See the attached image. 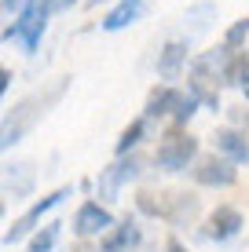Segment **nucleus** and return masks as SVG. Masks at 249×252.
Segmentation results:
<instances>
[{"label": "nucleus", "mask_w": 249, "mask_h": 252, "mask_svg": "<svg viewBox=\"0 0 249 252\" xmlns=\"http://www.w3.org/2000/svg\"><path fill=\"white\" fill-rule=\"evenodd\" d=\"M227 117H231V128H238V132H249V110H246V106H231Z\"/></svg>", "instance_id": "22"}, {"label": "nucleus", "mask_w": 249, "mask_h": 252, "mask_svg": "<svg viewBox=\"0 0 249 252\" xmlns=\"http://www.w3.org/2000/svg\"><path fill=\"white\" fill-rule=\"evenodd\" d=\"M227 88H249V51H235L227 66Z\"/></svg>", "instance_id": "19"}, {"label": "nucleus", "mask_w": 249, "mask_h": 252, "mask_svg": "<svg viewBox=\"0 0 249 252\" xmlns=\"http://www.w3.org/2000/svg\"><path fill=\"white\" fill-rule=\"evenodd\" d=\"M150 135V121L147 117H132L128 125L121 128V135H117V143H114V154L117 158H125V154H132V150H140V143Z\"/></svg>", "instance_id": "16"}, {"label": "nucleus", "mask_w": 249, "mask_h": 252, "mask_svg": "<svg viewBox=\"0 0 249 252\" xmlns=\"http://www.w3.org/2000/svg\"><path fill=\"white\" fill-rule=\"evenodd\" d=\"M63 227L66 223H59V220H44L30 238H26V252H55L59 238H63Z\"/></svg>", "instance_id": "17"}, {"label": "nucleus", "mask_w": 249, "mask_h": 252, "mask_svg": "<svg viewBox=\"0 0 249 252\" xmlns=\"http://www.w3.org/2000/svg\"><path fill=\"white\" fill-rule=\"evenodd\" d=\"M66 92H70V77H59V81L44 84L40 92H30L26 99L15 102V106L4 114V121H0V154H7L11 146H19L22 139L44 121V114L63 99Z\"/></svg>", "instance_id": "1"}, {"label": "nucleus", "mask_w": 249, "mask_h": 252, "mask_svg": "<svg viewBox=\"0 0 249 252\" xmlns=\"http://www.w3.org/2000/svg\"><path fill=\"white\" fill-rule=\"evenodd\" d=\"M150 161L158 164L161 172H169V176L187 172L194 161H198V135H191L187 128L169 125L165 132L158 135V146H154V158Z\"/></svg>", "instance_id": "3"}, {"label": "nucleus", "mask_w": 249, "mask_h": 252, "mask_svg": "<svg viewBox=\"0 0 249 252\" xmlns=\"http://www.w3.org/2000/svg\"><path fill=\"white\" fill-rule=\"evenodd\" d=\"M143 7H147V0H117V4L103 15L99 30H103V33H121V30H128L132 22H140Z\"/></svg>", "instance_id": "15"}, {"label": "nucleus", "mask_w": 249, "mask_h": 252, "mask_svg": "<svg viewBox=\"0 0 249 252\" xmlns=\"http://www.w3.org/2000/svg\"><path fill=\"white\" fill-rule=\"evenodd\" d=\"M143 172H147V158H143L140 150L125 154V158H114L107 168H99V176H96V197H99V205L110 208L114 201H121V190L128 183H136V179H143Z\"/></svg>", "instance_id": "4"}, {"label": "nucleus", "mask_w": 249, "mask_h": 252, "mask_svg": "<svg viewBox=\"0 0 249 252\" xmlns=\"http://www.w3.org/2000/svg\"><path fill=\"white\" fill-rule=\"evenodd\" d=\"M33 183H37L33 161H7V164H0V190H4V194L26 197V194H33Z\"/></svg>", "instance_id": "11"}, {"label": "nucleus", "mask_w": 249, "mask_h": 252, "mask_svg": "<svg viewBox=\"0 0 249 252\" xmlns=\"http://www.w3.org/2000/svg\"><path fill=\"white\" fill-rule=\"evenodd\" d=\"M4 212H7V205H4V201H0V220H4Z\"/></svg>", "instance_id": "27"}, {"label": "nucleus", "mask_w": 249, "mask_h": 252, "mask_svg": "<svg viewBox=\"0 0 249 252\" xmlns=\"http://www.w3.org/2000/svg\"><path fill=\"white\" fill-rule=\"evenodd\" d=\"M191 66V44L187 40H165V48L158 51V63H154V69H158V77H165V81H176L183 69Z\"/></svg>", "instance_id": "13"}, {"label": "nucleus", "mask_w": 249, "mask_h": 252, "mask_svg": "<svg viewBox=\"0 0 249 252\" xmlns=\"http://www.w3.org/2000/svg\"><path fill=\"white\" fill-rule=\"evenodd\" d=\"M198 99H194V95H187V92H179V99H176V110H173V117H169V121H173V125L176 128H187V125H191V117L194 114H198Z\"/></svg>", "instance_id": "20"}, {"label": "nucleus", "mask_w": 249, "mask_h": 252, "mask_svg": "<svg viewBox=\"0 0 249 252\" xmlns=\"http://www.w3.org/2000/svg\"><path fill=\"white\" fill-rule=\"evenodd\" d=\"M246 227V216L238 212L235 205H216L209 216H205V227H202V238L216 241V245H224V241L238 238Z\"/></svg>", "instance_id": "7"}, {"label": "nucleus", "mask_w": 249, "mask_h": 252, "mask_svg": "<svg viewBox=\"0 0 249 252\" xmlns=\"http://www.w3.org/2000/svg\"><path fill=\"white\" fill-rule=\"evenodd\" d=\"M161 208H165V194H161V190H140V194H136V212L140 216L161 220Z\"/></svg>", "instance_id": "18"}, {"label": "nucleus", "mask_w": 249, "mask_h": 252, "mask_svg": "<svg viewBox=\"0 0 249 252\" xmlns=\"http://www.w3.org/2000/svg\"><path fill=\"white\" fill-rule=\"evenodd\" d=\"M22 4H26V0H0V11H15V15H19Z\"/></svg>", "instance_id": "26"}, {"label": "nucleus", "mask_w": 249, "mask_h": 252, "mask_svg": "<svg viewBox=\"0 0 249 252\" xmlns=\"http://www.w3.org/2000/svg\"><path fill=\"white\" fill-rule=\"evenodd\" d=\"M213 146H216L213 154L227 158L235 168H238V164H249V132H238V128L224 125V128L213 132Z\"/></svg>", "instance_id": "12"}, {"label": "nucleus", "mask_w": 249, "mask_h": 252, "mask_svg": "<svg viewBox=\"0 0 249 252\" xmlns=\"http://www.w3.org/2000/svg\"><path fill=\"white\" fill-rule=\"evenodd\" d=\"M77 4V0H48V7H51V15H59V11H70V7Z\"/></svg>", "instance_id": "25"}, {"label": "nucleus", "mask_w": 249, "mask_h": 252, "mask_svg": "<svg viewBox=\"0 0 249 252\" xmlns=\"http://www.w3.org/2000/svg\"><path fill=\"white\" fill-rule=\"evenodd\" d=\"M161 252H187V245L176 238V234H169V238H165V245H161Z\"/></svg>", "instance_id": "23"}, {"label": "nucleus", "mask_w": 249, "mask_h": 252, "mask_svg": "<svg viewBox=\"0 0 249 252\" xmlns=\"http://www.w3.org/2000/svg\"><path fill=\"white\" fill-rule=\"evenodd\" d=\"M246 37H249V15L227 26V33H224V48H227V51H246Z\"/></svg>", "instance_id": "21"}, {"label": "nucleus", "mask_w": 249, "mask_h": 252, "mask_svg": "<svg viewBox=\"0 0 249 252\" xmlns=\"http://www.w3.org/2000/svg\"><path fill=\"white\" fill-rule=\"evenodd\" d=\"M73 234L81 241H88V238H103L110 227H114V212H110L107 205H99V201H84L81 208L73 212Z\"/></svg>", "instance_id": "8"}, {"label": "nucleus", "mask_w": 249, "mask_h": 252, "mask_svg": "<svg viewBox=\"0 0 249 252\" xmlns=\"http://www.w3.org/2000/svg\"><path fill=\"white\" fill-rule=\"evenodd\" d=\"M140 245H143V227L136 216L114 220V227L99 238V252H136Z\"/></svg>", "instance_id": "10"}, {"label": "nucleus", "mask_w": 249, "mask_h": 252, "mask_svg": "<svg viewBox=\"0 0 249 252\" xmlns=\"http://www.w3.org/2000/svg\"><path fill=\"white\" fill-rule=\"evenodd\" d=\"M77 252H99V249H77Z\"/></svg>", "instance_id": "28"}, {"label": "nucleus", "mask_w": 249, "mask_h": 252, "mask_svg": "<svg viewBox=\"0 0 249 252\" xmlns=\"http://www.w3.org/2000/svg\"><path fill=\"white\" fill-rule=\"evenodd\" d=\"M48 19H51L48 0H26L19 7V15H15V22L4 26L0 37H4L7 44H19L26 55H37L40 40H44V30H48Z\"/></svg>", "instance_id": "2"}, {"label": "nucleus", "mask_w": 249, "mask_h": 252, "mask_svg": "<svg viewBox=\"0 0 249 252\" xmlns=\"http://www.w3.org/2000/svg\"><path fill=\"white\" fill-rule=\"evenodd\" d=\"M176 99H179V88H176V84H154L150 95H147V102H143V117H147L150 125H154V121L173 117Z\"/></svg>", "instance_id": "14"}, {"label": "nucleus", "mask_w": 249, "mask_h": 252, "mask_svg": "<svg viewBox=\"0 0 249 252\" xmlns=\"http://www.w3.org/2000/svg\"><path fill=\"white\" fill-rule=\"evenodd\" d=\"M73 190H77L73 183H63V187H55V190H51V194H44L40 201H33V205H30V208H26V212L19 216V220H15L11 227L4 230V238H0V241H4L7 249H11V245H19V241H26L33 230L40 227V223L48 220V212H55V208L63 205L66 197H73Z\"/></svg>", "instance_id": "5"}, {"label": "nucleus", "mask_w": 249, "mask_h": 252, "mask_svg": "<svg viewBox=\"0 0 249 252\" xmlns=\"http://www.w3.org/2000/svg\"><path fill=\"white\" fill-rule=\"evenodd\" d=\"M11 81H15V77H11V69H7V66H0V99L7 95V88H11Z\"/></svg>", "instance_id": "24"}, {"label": "nucleus", "mask_w": 249, "mask_h": 252, "mask_svg": "<svg viewBox=\"0 0 249 252\" xmlns=\"http://www.w3.org/2000/svg\"><path fill=\"white\" fill-rule=\"evenodd\" d=\"M147 252H158V249H147Z\"/></svg>", "instance_id": "29"}, {"label": "nucleus", "mask_w": 249, "mask_h": 252, "mask_svg": "<svg viewBox=\"0 0 249 252\" xmlns=\"http://www.w3.org/2000/svg\"><path fill=\"white\" fill-rule=\"evenodd\" d=\"M202 216V197L191 190H169L165 194V208H161V220L169 227H194V220Z\"/></svg>", "instance_id": "9"}, {"label": "nucleus", "mask_w": 249, "mask_h": 252, "mask_svg": "<svg viewBox=\"0 0 249 252\" xmlns=\"http://www.w3.org/2000/svg\"><path fill=\"white\" fill-rule=\"evenodd\" d=\"M191 176L198 187H209V190H227L238 183V168L220 154H198V161L191 164Z\"/></svg>", "instance_id": "6"}]
</instances>
